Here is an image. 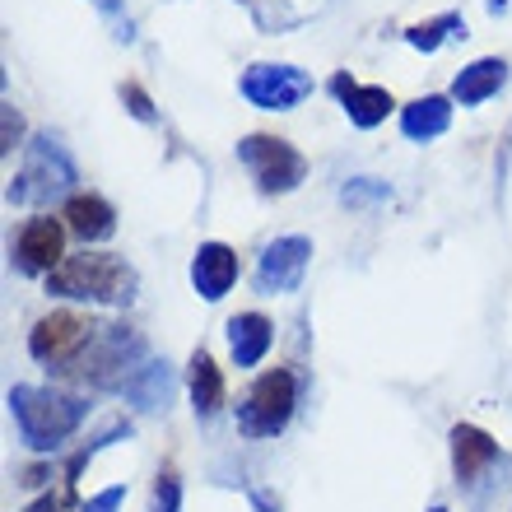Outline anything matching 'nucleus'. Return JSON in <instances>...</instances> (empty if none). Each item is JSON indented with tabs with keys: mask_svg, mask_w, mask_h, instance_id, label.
Segmentation results:
<instances>
[{
	"mask_svg": "<svg viewBox=\"0 0 512 512\" xmlns=\"http://www.w3.org/2000/svg\"><path fill=\"white\" fill-rule=\"evenodd\" d=\"M191 405H196V415H215L224 405V373L205 350L191 354Z\"/></svg>",
	"mask_w": 512,
	"mask_h": 512,
	"instance_id": "obj_19",
	"label": "nucleus"
},
{
	"mask_svg": "<svg viewBox=\"0 0 512 512\" xmlns=\"http://www.w3.org/2000/svg\"><path fill=\"white\" fill-rule=\"evenodd\" d=\"M154 512H182V485L173 471H159L154 480Z\"/></svg>",
	"mask_w": 512,
	"mask_h": 512,
	"instance_id": "obj_21",
	"label": "nucleus"
},
{
	"mask_svg": "<svg viewBox=\"0 0 512 512\" xmlns=\"http://www.w3.org/2000/svg\"><path fill=\"white\" fill-rule=\"evenodd\" d=\"M66 229L84 243H108L112 233H117V210H112L103 196H70L66 205Z\"/></svg>",
	"mask_w": 512,
	"mask_h": 512,
	"instance_id": "obj_14",
	"label": "nucleus"
},
{
	"mask_svg": "<svg viewBox=\"0 0 512 512\" xmlns=\"http://www.w3.org/2000/svg\"><path fill=\"white\" fill-rule=\"evenodd\" d=\"M135 289H140L135 270L112 252L66 256V261L47 275V294L80 298V303H112V308H126V303H135Z\"/></svg>",
	"mask_w": 512,
	"mask_h": 512,
	"instance_id": "obj_1",
	"label": "nucleus"
},
{
	"mask_svg": "<svg viewBox=\"0 0 512 512\" xmlns=\"http://www.w3.org/2000/svg\"><path fill=\"white\" fill-rule=\"evenodd\" d=\"M508 84V61H499V56H480V61H471V66L457 75V84H452V98H457L461 108H480L485 98H494Z\"/></svg>",
	"mask_w": 512,
	"mask_h": 512,
	"instance_id": "obj_13",
	"label": "nucleus"
},
{
	"mask_svg": "<svg viewBox=\"0 0 512 512\" xmlns=\"http://www.w3.org/2000/svg\"><path fill=\"white\" fill-rule=\"evenodd\" d=\"M429 512H447V508H429Z\"/></svg>",
	"mask_w": 512,
	"mask_h": 512,
	"instance_id": "obj_29",
	"label": "nucleus"
},
{
	"mask_svg": "<svg viewBox=\"0 0 512 512\" xmlns=\"http://www.w3.org/2000/svg\"><path fill=\"white\" fill-rule=\"evenodd\" d=\"M298 405V382L289 368H270L252 382L247 401L238 405V433L243 438H275V433L294 419Z\"/></svg>",
	"mask_w": 512,
	"mask_h": 512,
	"instance_id": "obj_4",
	"label": "nucleus"
},
{
	"mask_svg": "<svg viewBox=\"0 0 512 512\" xmlns=\"http://www.w3.org/2000/svg\"><path fill=\"white\" fill-rule=\"evenodd\" d=\"M308 94H312V75L298 66H270V61H261V66H247V75H243V98L261 112H289Z\"/></svg>",
	"mask_w": 512,
	"mask_h": 512,
	"instance_id": "obj_7",
	"label": "nucleus"
},
{
	"mask_svg": "<svg viewBox=\"0 0 512 512\" xmlns=\"http://www.w3.org/2000/svg\"><path fill=\"white\" fill-rule=\"evenodd\" d=\"M19 131H24V122L14 117V108H5V149H14V140H19Z\"/></svg>",
	"mask_w": 512,
	"mask_h": 512,
	"instance_id": "obj_26",
	"label": "nucleus"
},
{
	"mask_svg": "<svg viewBox=\"0 0 512 512\" xmlns=\"http://www.w3.org/2000/svg\"><path fill=\"white\" fill-rule=\"evenodd\" d=\"M452 126V103L438 94L415 98L410 108H401V131L405 140H438V135Z\"/></svg>",
	"mask_w": 512,
	"mask_h": 512,
	"instance_id": "obj_17",
	"label": "nucleus"
},
{
	"mask_svg": "<svg viewBox=\"0 0 512 512\" xmlns=\"http://www.w3.org/2000/svg\"><path fill=\"white\" fill-rule=\"evenodd\" d=\"M75 182H80V173H75V159H70L66 149L56 145L52 135H38V140L28 145L24 173L14 177L10 205H47V201H56V196H66Z\"/></svg>",
	"mask_w": 512,
	"mask_h": 512,
	"instance_id": "obj_3",
	"label": "nucleus"
},
{
	"mask_svg": "<svg viewBox=\"0 0 512 512\" xmlns=\"http://www.w3.org/2000/svg\"><path fill=\"white\" fill-rule=\"evenodd\" d=\"M391 191L382 187V182H373V177H354L350 187L340 191V201L345 205H368V201H387Z\"/></svg>",
	"mask_w": 512,
	"mask_h": 512,
	"instance_id": "obj_22",
	"label": "nucleus"
},
{
	"mask_svg": "<svg viewBox=\"0 0 512 512\" xmlns=\"http://www.w3.org/2000/svg\"><path fill=\"white\" fill-rule=\"evenodd\" d=\"M494 457H499V443H494L485 429H475V424H457V429H452V466H457V480H475Z\"/></svg>",
	"mask_w": 512,
	"mask_h": 512,
	"instance_id": "obj_16",
	"label": "nucleus"
},
{
	"mask_svg": "<svg viewBox=\"0 0 512 512\" xmlns=\"http://www.w3.org/2000/svg\"><path fill=\"white\" fill-rule=\"evenodd\" d=\"M447 38H466V19H461V14H438V19L415 24L405 33V42H410L415 52H438Z\"/></svg>",
	"mask_w": 512,
	"mask_h": 512,
	"instance_id": "obj_20",
	"label": "nucleus"
},
{
	"mask_svg": "<svg viewBox=\"0 0 512 512\" xmlns=\"http://www.w3.org/2000/svg\"><path fill=\"white\" fill-rule=\"evenodd\" d=\"M126 396H131L140 410H163V405L173 401V368L168 364H145L135 368L131 378H126Z\"/></svg>",
	"mask_w": 512,
	"mask_h": 512,
	"instance_id": "obj_18",
	"label": "nucleus"
},
{
	"mask_svg": "<svg viewBox=\"0 0 512 512\" xmlns=\"http://www.w3.org/2000/svg\"><path fill=\"white\" fill-rule=\"evenodd\" d=\"M98 326L80 312H52V317H42L33 326V336H28V354L38 359V364H52V368H70L80 364L84 350L94 345Z\"/></svg>",
	"mask_w": 512,
	"mask_h": 512,
	"instance_id": "obj_6",
	"label": "nucleus"
},
{
	"mask_svg": "<svg viewBox=\"0 0 512 512\" xmlns=\"http://www.w3.org/2000/svg\"><path fill=\"white\" fill-rule=\"evenodd\" d=\"M94 5L112 19V28H117V38H122V42H131V38H135V33H131V19H122V5H117V0H94Z\"/></svg>",
	"mask_w": 512,
	"mask_h": 512,
	"instance_id": "obj_25",
	"label": "nucleus"
},
{
	"mask_svg": "<svg viewBox=\"0 0 512 512\" xmlns=\"http://www.w3.org/2000/svg\"><path fill=\"white\" fill-rule=\"evenodd\" d=\"M66 229L56 224V219H28L19 238H14V266L24 270V275H52L61 261H66Z\"/></svg>",
	"mask_w": 512,
	"mask_h": 512,
	"instance_id": "obj_10",
	"label": "nucleus"
},
{
	"mask_svg": "<svg viewBox=\"0 0 512 512\" xmlns=\"http://www.w3.org/2000/svg\"><path fill=\"white\" fill-rule=\"evenodd\" d=\"M238 159L252 173L256 191H266V196H284L308 177V159L289 140H275V135H247L238 145Z\"/></svg>",
	"mask_w": 512,
	"mask_h": 512,
	"instance_id": "obj_5",
	"label": "nucleus"
},
{
	"mask_svg": "<svg viewBox=\"0 0 512 512\" xmlns=\"http://www.w3.org/2000/svg\"><path fill=\"white\" fill-rule=\"evenodd\" d=\"M28 512H61V503L47 494V499H38V503H28Z\"/></svg>",
	"mask_w": 512,
	"mask_h": 512,
	"instance_id": "obj_27",
	"label": "nucleus"
},
{
	"mask_svg": "<svg viewBox=\"0 0 512 512\" xmlns=\"http://www.w3.org/2000/svg\"><path fill=\"white\" fill-rule=\"evenodd\" d=\"M145 354V345H140V336H131L126 326H98L94 345L84 350L80 359V373L84 378H94L98 387H126V368L135 364Z\"/></svg>",
	"mask_w": 512,
	"mask_h": 512,
	"instance_id": "obj_8",
	"label": "nucleus"
},
{
	"mask_svg": "<svg viewBox=\"0 0 512 512\" xmlns=\"http://www.w3.org/2000/svg\"><path fill=\"white\" fill-rule=\"evenodd\" d=\"M270 340H275V326L261 317V312H238L229 322V350H233V364L238 368H256L266 359Z\"/></svg>",
	"mask_w": 512,
	"mask_h": 512,
	"instance_id": "obj_15",
	"label": "nucleus"
},
{
	"mask_svg": "<svg viewBox=\"0 0 512 512\" xmlns=\"http://www.w3.org/2000/svg\"><path fill=\"white\" fill-rule=\"evenodd\" d=\"M122 503H126V485H112L84 503V512H122Z\"/></svg>",
	"mask_w": 512,
	"mask_h": 512,
	"instance_id": "obj_24",
	"label": "nucleus"
},
{
	"mask_svg": "<svg viewBox=\"0 0 512 512\" xmlns=\"http://www.w3.org/2000/svg\"><path fill=\"white\" fill-rule=\"evenodd\" d=\"M10 415L19 424V438L33 452H56L84 424L89 405L80 396H66V391H52V387H14Z\"/></svg>",
	"mask_w": 512,
	"mask_h": 512,
	"instance_id": "obj_2",
	"label": "nucleus"
},
{
	"mask_svg": "<svg viewBox=\"0 0 512 512\" xmlns=\"http://www.w3.org/2000/svg\"><path fill=\"white\" fill-rule=\"evenodd\" d=\"M331 94L340 98V108L350 112V122L364 126V131L382 126L387 122V112L396 108L387 89H378V84H354L350 75H336V80H331Z\"/></svg>",
	"mask_w": 512,
	"mask_h": 512,
	"instance_id": "obj_12",
	"label": "nucleus"
},
{
	"mask_svg": "<svg viewBox=\"0 0 512 512\" xmlns=\"http://www.w3.org/2000/svg\"><path fill=\"white\" fill-rule=\"evenodd\" d=\"M238 280V256L224 243H201V252L191 256V284L205 303H219V298L233 289Z\"/></svg>",
	"mask_w": 512,
	"mask_h": 512,
	"instance_id": "obj_11",
	"label": "nucleus"
},
{
	"mask_svg": "<svg viewBox=\"0 0 512 512\" xmlns=\"http://www.w3.org/2000/svg\"><path fill=\"white\" fill-rule=\"evenodd\" d=\"M508 5H512V0H489V14H503Z\"/></svg>",
	"mask_w": 512,
	"mask_h": 512,
	"instance_id": "obj_28",
	"label": "nucleus"
},
{
	"mask_svg": "<svg viewBox=\"0 0 512 512\" xmlns=\"http://www.w3.org/2000/svg\"><path fill=\"white\" fill-rule=\"evenodd\" d=\"M122 98H126V108H131L135 122H145V126L159 122V112H154V103H149V94L140 84H122Z\"/></svg>",
	"mask_w": 512,
	"mask_h": 512,
	"instance_id": "obj_23",
	"label": "nucleus"
},
{
	"mask_svg": "<svg viewBox=\"0 0 512 512\" xmlns=\"http://www.w3.org/2000/svg\"><path fill=\"white\" fill-rule=\"evenodd\" d=\"M312 243L308 238H275V243L261 252V266H256V289L261 294H289L303 284V270H308Z\"/></svg>",
	"mask_w": 512,
	"mask_h": 512,
	"instance_id": "obj_9",
	"label": "nucleus"
}]
</instances>
